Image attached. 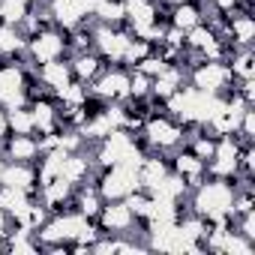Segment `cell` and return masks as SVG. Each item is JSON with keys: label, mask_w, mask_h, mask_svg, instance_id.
<instances>
[{"label": "cell", "mask_w": 255, "mask_h": 255, "mask_svg": "<svg viewBox=\"0 0 255 255\" xmlns=\"http://www.w3.org/2000/svg\"><path fill=\"white\" fill-rule=\"evenodd\" d=\"M240 186V180H222V177H207L198 189H192V213L204 216L207 222L225 219L231 216V201H234V189Z\"/></svg>", "instance_id": "cell-1"}, {"label": "cell", "mask_w": 255, "mask_h": 255, "mask_svg": "<svg viewBox=\"0 0 255 255\" xmlns=\"http://www.w3.org/2000/svg\"><path fill=\"white\" fill-rule=\"evenodd\" d=\"M141 135H144L147 147H153V150H177L186 141V126L180 120H174L168 111H156L144 120Z\"/></svg>", "instance_id": "cell-2"}, {"label": "cell", "mask_w": 255, "mask_h": 255, "mask_svg": "<svg viewBox=\"0 0 255 255\" xmlns=\"http://www.w3.org/2000/svg\"><path fill=\"white\" fill-rule=\"evenodd\" d=\"M93 183L105 201H114V198H123L132 189H138V171H135V165H126V162L108 165V168H99Z\"/></svg>", "instance_id": "cell-3"}, {"label": "cell", "mask_w": 255, "mask_h": 255, "mask_svg": "<svg viewBox=\"0 0 255 255\" xmlns=\"http://www.w3.org/2000/svg\"><path fill=\"white\" fill-rule=\"evenodd\" d=\"M189 78H192V87L201 90V93L228 96L234 90V75H231V69L222 60H201V63H195L189 69Z\"/></svg>", "instance_id": "cell-4"}, {"label": "cell", "mask_w": 255, "mask_h": 255, "mask_svg": "<svg viewBox=\"0 0 255 255\" xmlns=\"http://www.w3.org/2000/svg\"><path fill=\"white\" fill-rule=\"evenodd\" d=\"M27 57L30 63H48V60H60L69 45H66V30H57V27H45L39 33H33L27 39Z\"/></svg>", "instance_id": "cell-5"}, {"label": "cell", "mask_w": 255, "mask_h": 255, "mask_svg": "<svg viewBox=\"0 0 255 255\" xmlns=\"http://www.w3.org/2000/svg\"><path fill=\"white\" fill-rule=\"evenodd\" d=\"M93 222H96L99 234H126V237H132V228L138 225V219L132 216V210L126 207V201H123V198L105 201Z\"/></svg>", "instance_id": "cell-6"}, {"label": "cell", "mask_w": 255, "mask_h": 255, "mask_svg": "<svg viewBox=\"0 0 255 255\" xmlns=\"http://www.w3.org/2000/svg\"><path fill=\"white\" fill-rule=\"evenodd\" d=\"M90 93H96V96L105 99V102H123L126 96H129V69H123L120 63L111 66V69L105 66V69L93 78Z\"/></svg>", "instance_id": "cell-7"}, {"label": "cell", "mask_w": 255, "mask_h": 255, "mask_svg": "<svg viewBox=\"0 0 255 255\" xmlns=\"http://www.w3.org/2000/svg\"><path fill=\"white\" fill-rule=\"evenodd\" d=\"M0 156H3L6 162H36L39 159V141L33 138V135H15V132H9L3 141H0Z\"/></svg>", "instance_id": "cell-8"}, {"label": "cell", "mask_w": 255, "mask_h": 255, "mask_svg": "<svg viewBox=\"0 0 255 255\" xmlns=\"http://www.w3.org/2000/svg\"><path fill=\"white\" fill-rule=\"evenodd\" d=\"M0 183L24 189V192H36L39 189V183H36V162H3V168H0Z\"/></svg>", "instance_id": "cell-9"}, {"label": "cell", "mask_w": 255, "mask_h": 255, "mask_svg": "<svg viewBox=\"0 0 255 255\" xmlns=\"http://www.w3.org/2000/svg\"><path fill=\"white\" fill-rule=\"evenodd\" d=\"M69 66H72V78L90 87V84H93V78L105 69V60H102L93 48H87V51H75V54H72V60H69Z\"/></svg>", "instance_id": "cell-10"}, {"label": "cell", "mask_w": 255, "mask_h": 255, "mask_svg": "<svg viewBox=\"0 0 255 255\" xmlns=\"http://www.w3.org/2000/svg\"><path fill=\"white\" fill-rule=\"evenodd\" d=\"M36 81L45 84L51 93H60L69 81H72V66L69 60H48V63H39V72H36Z\"/></svg>", "instance_id": "cell-11"}, {"label": "cell", "mask_w": 255, "mask_h": 255, "mask_svg": "<svg viewBox=\"0 0 255 255\" xmlns=\"http://www.w3.org/2000/svg\"><path fill=\"white\" fill-rule=\"evenodd\" d=\"M135 171H138V189L153 192V189L162 183V177L171 171V165H168L165 159H159V156H144Z\"/></svg>", "instance_id": "cell-12"}, {"label": "cell", "mask_w": 255, "mask_h": 255, "mask_svg": "<svg viewBox=\"0 0 255 255\" xmlns=\"http://www.w3.org/2000/svg\"><path fill=\"white\" fill-rule=\"evenodd\" d=\"M60 177H63V180H69L72 186L87 183V180L93 177V159H87L81 150H78V153H66L63 168H60Z\"/></svg>", "instance_id": "cell-13"}, {"label": "cell", "mask_w": 255, "mask_h": 255, "mask_svg": "<svg viewBox=\"0 0 255 255\" xmlns=\"http://www.w3.org/2000/svg\"><path fill=\"white\" fill-rule=\"evenodd\" d=\"M168 24L177 27V30H189L195 24H201V6L198 0H183V3H174L171 6V15H168Z\"/></svg>", "instance_id": "cell-14"}, {"label": "cell", "mask_w": 255, "mask_h": 255, "mask_svg": "<svg viewBox=\"0 0 255 255\" xmlns=\"http://www.w3.org/2000/svg\"><path fill=\"white\" fill-rule=\"evenodd\" d=\"M24 48H27V36H24L18 27L0 21V57H15V54H24Z\"/></svg>", "instance_id": "cell-15"}, {"label": "cell", "mask_w": 255, "mask_h": 255, "mask_svg": "<svg viewBox=\"0 0 255 255\" xmlns=\"http://www.w3.org/2000/svg\"><path fill=\"white\" fill-rule=\"evenodd\" d=\"M225 66L231 69L234 78H255V54H252V48H234L225 57Z\"/></svg>", "instance_id": "cell-16"}, {"label": "cell", "mask_w": 255, "mask_h": 255, "mask_svg": "<svg viewBox=\"0 0 255 255\" xmlns=\"http://www.w3.org/2000/svg\"><path fill=\"white\" fill-rule=\"evenodd\" d=\"M6 120H9V132L15 135H33V114L27 105H18V108H6Z\"/></svg>", "instance_id": "cell-17"}, {"label": "cell", "mask_w": 255, "mask_h": 255, "mask_svg": "<svg viewBox=\"0 0 255 255\" xmlns=\"http://www.w3.org/2000/svg\"><path fill=\"white\" fill-rule=\"evenodd\" d=\"M30 12V3H24V0H0V21L3 24H12L18 27Z\"/></svg>", "instance_id": "cell-18"}, {"label": "cell", "mask_w": 255, "mask_h": 255, "mask_svg": "<svg viewBox=\"0 0 255 255\" xmlns=\"http://www.w3.org/2000/svg\"><path fill=\"white\" fill-rule=\"evenodd\" d=\"M252 252H255L252 240L243 237L240 231L228 228V234H225V240H222V255H252Z\"/></svg>", "instance_id": "cell-19"}, {"label": "cell", "mask_w": 255, "mask_h": 255, "mask_svg": "<svg viewBox=\"0 0 255 255\" xmlns=\"http://www.w3.org/2000/svg\"><path fill=\"white\" fill-rule=\"evenodd\" d=\"M150 84H153L150 75H144V72H138V69H129V99H144V96H150Z\"/></svg>", "instance_id": "cell-20"}, {"label": "cell", "mask_w": 255, "mask_h": 255, "mask_svg": "<svg viewBox=\"0 0 255 255\" xmlns=\"http://www.w3.org/2000/svg\"><path fill=\"white\" fill-rule=\"evenodd\" d=\"M9 135V120H6V108H0V141Z\"/></svg>", "instance_id": "cell-21"}]
</instances>
